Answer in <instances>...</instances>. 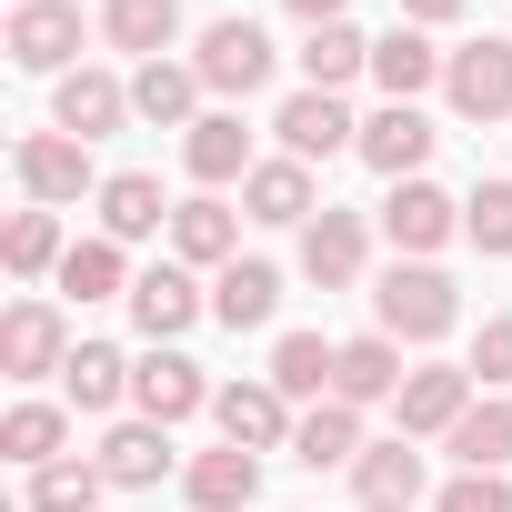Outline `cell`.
<instances>
[{
    "instance_id": "6da1fadb",
    "label": "cell",
    "mask_w": 512,
    "mask_h": 512,
    "mask_svg": "<svg viewBox=\"0 0 512 512\" xmlns=\"http://www.w3.org/2000/svg\"><path fill=\"white\" fill-rule=\"evenodd\" d=\"M372 322H382L392 342H442V332L462 322V292H452V272H432V262H392V272L372 282Z\"/></svg>"
},
{
    "instance_id": "7a4b0ae2",
    "label": "cell",
    "mask_w": 512,
    "mask_h": 512,
    "mask_svg": "<svg viewBox=\"0 0 512 512\" xmlns=\"http://www.w3.org/2000/svg\"><path fill=\"white\" fill-rule=\"evenodd\" d=\"M191 71H201V91H221V101H251L272 81V41H262V21H211L201 31V51H191Z\"/></svg>"
},
{
    "instance_id": "3957f363",
    "label": "cell",
    "mask_w": 512,
    "mask_h": 512,
    "mask_svg": "<svg viewBox=\"0 0 512 512\" xmlns=\"http://www.w3.org/2000/svg\"><path fill=\"white\" fill-rule=\"evenodd\" d=\"M11 171H21V191H31L41 211H61V201L101 191V181H91V141H71V131H31V141L11 151Z\"/></svg>"
},
{
    "instance_id": "277c9868",
    "label": "cell",
    "mask_w": 512,
    "mask_h": 512,
    "mask_svg": "<svg viewBox=\"0 0 512 512\" xmlns=\"http://www.w3.org/2000/svg\"><path fill=\"white\" fill-rule=\"evenodd\" d=\"M272 131H282V161H332V151H362V121L342 111V91H292Z\"/></svg>"
},
{
    "instance_id": "5b68a950",
    "label": "cell",
    "mask_w": 512,
    "mask_h": 512,
    "mask_svg": "<svg viewBox=\"0 0 512 512\" xmlns=\"http://www.w3.org/2000/svg\"><path fill=\"white\" fill-rule=\"evenodd\" d=\"M131 402H141V422H191V412H211V382L191 352L151 342V362H131Z\"/></svg>"
},
{
    "instance_id": "8992f818",
    "label": "cell",
    "mask_w": 512,
    "mask_h": 512,
    "mask_svg": "<svg viewBox=\"0 0 512 512\" xmlns=\"http://www.w3.org/2000/svg\"><path fill=\"white\" fill-rule=\"evenodd\" d=\"M442 101L462 111V121H502L512 111V41H472V51H452V71H442Z\"/></svg>"
},
{
    "instance_id": "52a82bcc",
    "label": "cell",
    "mask_w": 512,
    "mask_h": 512,
    "mask_svg": "<svg viewBox=\"0 0 512 512\" xmlns=\"http://www.w3.org/2000/svg\"><path fill=\"white\" fill-rule=\"evenodd\" d=\"M382 231H392V251L432 262V251L462 231V201H452V191H432V181H392V201H382Z\"/></svg>"
},
{
    "instance_id": "ba28073f",
    "label": "cell",
    "mask_w": 512,
    "mask_h": 512,
    "mask_svg": "<svg viewBox=\"0 0 512 512\" xmlns=\"http://www.w3.org/2000/svg\"><path fill=\"white\" fill-rule=\"evenodd\" d=\"M432 121H422V101H382L372 121H362V161L382 171V181H422V161H432Z\"/></svg>"
},
{
    "instance_id": "9c48e42d",
    "label": "cell",
    "mask_w": 512,
    "mask_h": 512,
    "mask_svg": "<svg viewBox=\"0 0 512 512\" xmlns=\"http://www.w3.org/2000/svg\"><path fill=\"white\" fill-rule=\"evenodd\" d=\"M211 422H221V442H241V452H282V442H292V402H282L272 382H221V392H211Z\"/></svg>"
},
{
    "instance_id": "30bf717a",
    "label": "cell",
    "mask_w": 512,
    "mask_h": 512,
    "mask_svg": "<svg viewBox=\"0 0 512 512\" xmlns=\"http://www.w3.org/2000/svg\"><path fill=\"white\" fill-rule=\"evenodd\" d=\"M0 51H11L21 71H71V51H81V11H71V0H21L11 31H0Z\"/></svg>"
},
{
    "instance_id": "8fae6325",
    "label": "cell",
    "mask_w": 512,
    "mask_h": 512,
    "mask_svg": "<svg viewBox=\"0 0 512 512\" xmlns=\"http://www.w3.org/2000/svg\"><path fill=\"white\" fill-rule=\"evenodd\" d=\"M241 221H251V211H231V201L191 191V201L171 211V251H181L191 272H231V262H241Z\"/></svg>"
},
{
    "instance_id": "7c38bea8",
    "label": "cell",
    "mask_w": 512,
    "mask_h": 512,
    "mask_svg": "<svg viewBox=\"0 0 512 512\" xmlns=\"http://www.w3.org/2000/svg\"><path fill=\"white\" fill-rule=\"evenodd\" d=\"M362 251H372L362 211H332V201H322V211L302 221V272H312L322 292H352V282H362Z\"/></svg>"
},
{
    "instance_id": "4fadbf2b",
    "label": "cell",
    "mask_w": 512,
    "mask_h": 512,
    "mask_svg": "<svg viewBox=\"0 0 512 512\" xmlns=\"http://www.w3.org/2000/svg\"><path fill=\"white\" fill-rule=\"evenodd\" d=\"M81 342L61 332V312L51 302H11V322H0V372L11 382H41V372H61Z\"/></svg>"
},
{
    "instance_id": "5bb4252c",
    "label": "cell",
    "mask_w": 512,
    "mask_h": 512,
    "mask_svg": "<svg viewBox=\"0 0 512 512\" xmlns=\"http://www.w3.org/2000/svg\"><path fill=\"white\" fill-rule=\"evenodd\" d=\"M181 171H191L201 191H221V181H251V171H262V161H251L241 111H201V121L181 131Z\"/></svg>"
},
{
    "instance_id": "9a60e30c",
    "label": "cell",
    "mask_w": 512,
    "mask_h": 512,
    "mask_svg": "<svg viewBox=\"0 0 512 512\" xmlns=\"http://www.w3.org/2000/svg\"><path fill=\"white\" fill-rule=\"evenodd\" d=\"M121 111H131V81H111V71H61V91H51V131H71V141L121 131Z\"/></svg>"
},
{
    "instance_id": "2e32d148",
    "label": "cell",
    "mask_w": 512,
    "mask_h": 512,
    "mask_svg": "<svg viewBox=\"0 0 512 512\" xmlns=\"http://www.w3.org/2000/svg\"><path fill=\"white\" fill-rule=\"evenodd\" d=\"M472 402H482V392H472V372H452V362H422V372L402 382V432H412V442H442V432H452Z\"/></svg>"
},
{
    "instance_id": "e0dca14e",
    "label": "cell",
    "mask_w": 512,
    "mask_h": 512,
    "mask_svg": "<svg viewBox=\"0 0 512 512\" xmlns=\"http://www.w3.org/2000/svg\"><path fill=\"white\" fill-rule=\"evenodd\" d=\"M402 382H412V372H402V342H392V332H362V342H342L332 402H352V412H362V402H402Z\"/></svg>"
},
{
    "instance_id": "ac0fdd59",
    "label": "cell",
    "mask_w": 512,
    "mask_h": 512,
    "mask_svg": "<svg viewBox=\"0 0 512 512\" xmlns=\"http://www.w3.org/2000/svg\"><path fill=\"white\" fill-rule=\"evenodd\" d=\"M181 492H191L201 512H251V502H262V452L221 442V452H201V462L181 472Z\"/></svg>"
},
{
    "instance_id": "d6986e66",
    "label": "cell",
    "mask_w": 512,
    "mask_h": 512,
    "mask_svg": "<svg viewBox=\"0 0 512 512\" xmlns=\"http://www.w3.org/2000/svg\"><path fill=\"white\" fill-rule=\"evenodd\" d=\"M442 71H452V51H432V41H422L412 21H392V31L372 41V81H382L392 101H422V91H432Z\"/></svg>"
},
{
    "instance_id": "ffe728a7",
    "label": "cell",
    "mask_w": 512,
    "mask_h": 512,
    "mask_svg": "<svg viewBox=\"0 0 512 512\" xmlns=\"http://www.w3.org/2000/svg\"><path fill=\"white\" fill-rule=\"evenodd\" d=\"M131 322H141L151 342H181V332L201 322V292H191V262H161V272H141V282H131Z\"/></svg>"
},
{
    "instance_id": "44dd1931",
    "label": "cell",
    "mask_w": 512,
    "mask_h": 512,
    "mask_svg": "<svg viewBox=\"0 0 512 512\" xmlns=\"http://www.w3.org/2000/svg\"><path fill=\"white\" fill-rule=\"evenodd\" d=\"M332 372H342V342H322V332H282L262 382H272L282 402H332Z\"/></svg>"
},
{
    "instance_id": "7402d4cb",
    "label": "cell",
    "mask_w": 512,
    "mask_h": 512,
    "mask_svg": "<svg viewBox=\"0 0 512 512\" xmlns=\"http://www.w3.org/2000/svg\"><path fill=\"white\" fill-rule=\"evenodd\" d=\"M101 472H111V492H151L171 472V422H111L101 432Z\"/></svg>"
},
{
    "instance_id": "603a6c76",
    "label": "cell",
    "mask_w": 512,
    "mask_h": 512,
    "mask_svg": "<svg viewBox=\"0 0 512 512\" xmlns=\"http://www.w3.org/2000/svg\"><path fill=\"white\" fill-rule=\"evenodd\" d=\"M241 211H251V221H272V231L312 221V211H322V191H312V161H262V171L241 181Z\"/></svg>"
},
{
    "instance_id": "cb8c5ba5",
    "label": "cell",
    "mask_w": 512,
    "mask_h": 512,
    "mask_svg": "<svg viewBox=\"0 0 512 512\" xmlns=\"http://www.w3.org/2000/svg\"><path fill=\"white\" fill-rule=\"evenodd\" d=\"M131 111L161 121V131H191V121H201V71H191V61H141V71H131Z\"/></svg>"
},
{
    "instance_id": "d4e9b609",
    "label": "cell",
    "mask_w": 512,
    "mask_h": 512,
    "mask_svg": "<svg viewBox=\"0 0 512 512\" xmlns=\"http://www.w3.org/2000/svg\"><path fill=\"white\" fill-rule=\"evenodd\" d=\"M171 211H181V201H161L151 171H111V181H101V241H151Z\"/></svg>"
},
{
    "instance_id": "484cf974",
    "label": "cell",
    "mask_w": 512,
    "mask_h": 512,
    "mask_svg": "<svg viewBox=\"0 0 512 512\" xmlns=\"http://www.w3.org/2000/svg\"><path fill=\"white\" fill-rule=\"evenodd\" d=\"M292 462H312V472H352V462H362V412H352V402H312V412L292 422Z\"/></svg>"
},
{
    "instance_id": "4316f807",
    "label": "cell",
    "mask_w": 512,
    "mask_h": 512,
    "mask_svg": "<svg viewBox=\"0 0 512 512\" xmlns=\"http://www.w3.org/2000/svg\"><path fill=\"white\" fill-rule=\"evenodd\" d=\"M422 472H432V462L412 452V432H392V442H362L352 492H362V502H402V512H412V502H422Z\"/></svg>"
},
{
    "instance_id": "83f0119b",
    "label": "cell",
    "mask_w": 512,
    "mask_h": 512,
    "mask_svg": "<svg viewBox=\"0 0 512 512\" xmlns=\"http://www.w3.org/2000/svg\"><path fill=\"white\" fill-rule=\"evenodd\" d=\"M211 312H221L231 332H262V322L282 312V272H272V262H231V272H211Z\"/></svg>"
},
{
    "instance_id": "f1b7e54d",
    "label": "cell",
    "mask_w": 512,
    "mask_h": 512,
    "mask_svg": "<svg viewBox=\"0 0 512 512\" xmlns=\"http://www.w3.org/2000/svg\"><path fill=\"white\" fill-rule=\"evenodd\" d=\"M442 452H452L462 472H502V462H512V402H502V392H492V402H472V412L442 432Z\"/></svg>"
},
{
    "instance_id": "f546056e",
    "label": "cell",
    "mask_w": 512,
    "mask_h": 512,
    "mask_svg": "<svg viewBox=\"0 0 512 512\" xmlns=\"http://www.w3.org/2000/svg\"><path fill=\"white\" fill-rule=\"evenodd\" d=\"M101 31H111V51L161 61V51L181 41V0H101Z\"/></svg>"
},
{
    "instance_id": "4dcf8cb0",
    "label": "cell",
    "mask_w": 512,
    "mask_h": 512,
    "mask_svg": "<svg viewBox=\"0 0 512 512\" xmlns=\"http://www.w3.org/2000/svg\"><path fill=\"white\" fill-rule=\"evenodd\" d=\"M121 392H131V362H121L111 342H81V352L61 362V402H71V412H111Z\"/></svg>"
},
{
    "instance_id": "1f68e13d",
    "label": "cell",
    "mask_w": 512,
    "mask_h": 512,
    "mask_svg": "<svg viewBox=\"0 0 512 512\" xmlns=\"http://www.w3.org/2000/svg\"><path fill=\"white\" fill-rule=\"evenodd\" d=\"M61 442H71V412L61 402H11V422H0V452H11L21 472L61 462Z\"/></svg>"
},
{
    "instance_id": "d6a6232c",
    "label": "cell",
    "mask_w": 512,
    "mask_h": 512,
    "mask_svg": "<svg viewBox=\"0 0 512 512\" xmlns=\"http://www.w3.org/2000/svg\"><path fill=\"white\" fill-rule=\"evenodd\" d=\"M352 71H372V41H362L352 21H322V31L302 41V91H342Z\"/></svg>"
},
{
    "instance_id": "836d02e7",
    "label": "cell",
    "mask_w": 512,
    "mask_h": 512,
    "mask_svg": "<svg viewBox=\"0 0 512 512\" xmlns=\"http://www.w3.org/2000/svg\"><path fill=\"white\" fill-rule=\"evenodd\" d=\"M61 292H81V302H131L121 241H71V251H61Z\"/></svg>"
},
{
    "instance_id": "e575fe53",
    "label": "cell",
    "mask_w": 512,
    "mask_h": 512,
    "mask_svg": "<svg viewBox=\"0 0 512 512\" xmlns=\"http://www.w3.org/2000/svg\"><path fill=\"white\" fill-rule=\"evenodd\" d=\"M0 262H11L21 282H41V272H61V221L31 201V211H11V231H0Z\"/></svg>"
},
{
    "instance_id": "d590c367",
    "label": "cell",
    "mask_w": 512,
    "mask_h": 512,
    "mask_svg": "<svg viewBox=\"0 0 512 512\" xmlns=\"http://www.w3.org/2000/svg\"><path fill=\"white\" fill-rule=\"evenodd\" d=\"M101 492H111L101 462H41V472H31V512H91Z\"/></svg>"
},
{
    "instance_id": "8d00e7d4",
    "label": "cell",
    "mask_w": 512,
    "mask_h": 512,
    "mask_svg": "<svg viewBox=\"0 0 512 512\" xmlns=\"http://www.w3.org/2000/svg\"><path fill=\"white\" fill-rule=\"evenodd\" d=\"M462 231H472L492 262H502V251H512V181H482V191L462 201Z\"/></svg>"
},
{
    "instance_id": "74e56055",
    "label": "cell",
    "mask_w": 512,
    "mask_h": 512,
    "mask_svg": "<svg viewBox=\"0 0 512 512\" xmlns=\"http://www.w3.org/2000/svg\"><path fill=\"white\" fill-rule=\"evenodd\" d=\"M462 372H472L482 392H502V382H512V312H492V322H482V342H472V362H462Z\"/></svg>"
},
{
    "instance_id": "f35d334b",
    "label": "cell",
    "mask_w": 512,
    "mask_h": 512,
    "mask_svg": "<svg viewBox=\"0 0 512 512\" xmlns=\"http://www.w3.org/2000/svg\"><path fill=\"white\" fill-rule=\"evenodd\" d=\"M432 512H512V482H502V472H452Z\"/></svg>"
},
{
    "instance_id": "ab89813d",
    "label": "cell",
    "mask_w": 512,
    "mask_h": 512,
    "mask_svg": "<svg viewBox=\"0 0 512 512\" xmlns=\"http://www.w3.org/2000/svg\"><path fill=\"white\" fill-rule=\"evenodd\" d=\"M402 21L412 31H442V21H462V0H402Z\"/></svg>"
},
{
    "instance_id": "60d3db41",
    "label": "cell",
    "mask_w": 512,
    "mask_h": 512,
    "mask_svg": "<svg viewBox=\"0 0 512 512\" xmlns=\"http://www.w3.org/2000/svg\"><path fill=\"white\" fill-rule=\"evenodd\" d=\"M342 11H352V0H292V21H302V31H322V21H342Z\"/></svg>"
},
{
    "instance_id": "b9f144b4",
    "label": "cell",
    "mask_w": 512,
    "mask_h": 512,
    "mask_svg": "<svg viewBox=\"0 0 512 512\" xmlns=\"http://www.w3.org/2000/svg\"><path fill=\"white\" fill-rule=\"evenodd\" d=\"M362 512H402V502H362Z\"/></svg>"
}]
</instances>
